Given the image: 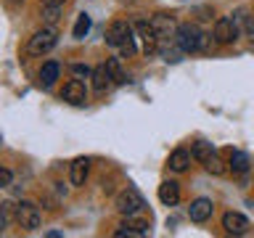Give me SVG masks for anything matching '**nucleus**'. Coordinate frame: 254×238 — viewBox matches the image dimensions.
<instances>
[{
	"label": "nucleus",
	"instance_id": "f257e3e1",
	"mask_svg": "<svg viewBox=\"0 0 254 238\" xmlns=\"http://www.w3.org/2000/svg\"><path fill=\"white\" fill-rule=\"evenodd\" d=\"M201 40H204V32L198 29V24H180L178 27V35H175V43H178V48H183L186 53H196L198 48H201Z\"/></svg>",
	"mask_w": 254,
	"mask_h": 238
},
{
	"label": "nucleus",
	"instance_id": "a211bd4d",
	"mask_svg": "<svg viewBox=\"0 0 254 238\" xmlns=\"http://www.w3.org/2000/svg\"><path fill=\"white\" fill-rule=\"evenodd\" d=\"M122 228H127L132 236H146L148 233V222L146 220H138L135 214H127L125 222H122Z\"/></svg>",
	"mask_w": 254,
	"mask_h": 238
},
{
	"label": "nucleus",
	"instance_id": "2eb2a0df",
	"mask_svg": "<svg viewBox=\"0 0 254 238\" xmlns=\"http://www.w3.org/2000/svg\"><path fill=\"white\" fill-rule=\"evenodd\" d=\"M225 156H228V167H230L233 172H246V170H249V156H246L244 151L228 148Z\"/></svg>",
	"mask_w": 254,
	"mask_h": 238
},
{
	"label": "nucleus",
	"instance_id": "7ed1b4c3",
	"mask_svg": "<svg viewBox=\"0 0 254 238\" xmlns=\"http://www.w3.org/2000/svg\"><path fill=\"white\" fill-rule=\"evenodd\" d=\"M56 43H59V35H56L53 29H40L35 32V35L29 37V43H27V53L29 56H45V53H51Z\"/></svg>",
	"mask_w": 254,
	"mask_h": 238
},
{
	"label": "nucleus",
	"instance_id": "f03ea898",
	"mask_svg": "<svg viewBox=\"0 0 254 238\" xmlns=\"http://www.w3.org/2000/svg\"><path fill=\"white\" fill-rule=\"evenodd\" d=\"M114 206H117V212L119 214H138L143 206H146V201H143V196L135 190L132 185H127V188H122L117 193V201H114Z\"/></svg>",
	"mask_w": 254,
	"mask_h": 238
},
{
	"label": "nucleus",
	"instance_id": "6e6552de",
	"mask_svg": "<svg viewBox=\"0 0 254 238\" xmlns=\"http://www.w3.org/2000/svg\"><path fill=\"white\" fill-rule=\"evenodd\" d=\"M151 27H154V32L159 35V40H170L178 35V27H175V19L170 13H156L154 19H151Z\"/></svg>",
	"mask_w": 254,
	"mask_h": 238
},
{
	"label": "nucleus",
	"instance_id": "c85d7f7f",
	"mask_svg": "<svg viewBox=\"0 0 254 238\" xmlns=\"http://www.w3.org/2000/svg\"><path fill=\"white\" fill-rule=\"evenodd\" d=\"M11 3H13V5H16V3H21V0H11Z\"/></svg>",
	"mask_w": 254,
	"mask_h": 238
},
{
	"label": "nucleus",
	"instance_id": "dca6fc26",
	"mask_svg": "<svg viewBox=\"0 0 254 238\" xmlns=\"http://www.w3.org/2000/svg\"><path fill=\"white\" fill-rule=\"evenodd\" d=\"M59 74H61L59 61H45L43 69H40V82H43V87H51L56 79H59Z\"/></svg>",
	"mask_w": 254,
	"mask_h": 238
},
{
	"label": "nucleus",
	"instance_id": "5701e85b",
	"mask_svg": "<svg viewBox=\"0 0 254 238\" xmlns=\"http://www.w3.org/2000/svg\"><path fill=\"white\" fill-rule=\"evenodd\" d=\"M13 209L16 206L11 201H5L3 206H0V228H8V222H11V217H13Z\"/></svg>",
	"mask_w": 254,
	"mask_h": 238
},
{
	"label": "nucleus",
	"instance_id": "20e7f679",
	"mask_svg": "<svg viewBox=\"0 0 254 238\" xmlns=\"http://www.w3.org/2000/svg\"><path fill=\"white\" fill-rule=\"evenodd\" d=\"M16 222L24 228V230H37L40 228V209L32 201H21L19 206H16Z\"/></svg>",
	"mask_w": 254,
	"mask_h": 238
},
{
	"label": "nucleus",
	"instance_id": "f3484780",
	"mask_svg": "<svg viewBox=\"0 0 254 238\" xmlns=\"http://www.w3.org/2000/svg\"><path fill=\"white\" fill-rule=\"evenodd\" d=\"M61 8L59 3H48V0H43L40 3V19H43L45 24H56L59 21V16H61Z\"/></svg>",
	"mask_w": 254,
	"mask_h": 238
},
{
	"label": "nucleus",
	"instance_id": "393cba45",
	"mask_svg": "<svg viewBox=\"0 0 254 238\" xmlns=\"http://www.w3.org/2000/svg\"><path fill=\"white\" fill-rule=\"evenodd\" d=\"M119 51H122V56H127V59H130V56L135 53V43H132V37L127 40V43H125L122 48H119Z\"/></svg>",
	"mask_w": 254,
	"mask_h": 238
},
{
	"label": "nucleus",
	"instance_id": "4468645a",
	"mask_svg": "<svg viewBox=\"0 0 254 238\" xmlns=\"http://www.w3.org/2000/svg\"><path fill=\"white\" fill-rule=\"evenodd\" d=\"M111 82H114V79H111L109 69H106V63H103V66H95V69H93V90H95V93H106Z\"/></svg>",
	"mask_w": 254,
	"mask_h": 238
},
{
	"label": "nucleus",
	"instance_id": "9b49d317",
	"mask_svg": "<svg viewBox=\"0 0 254 238\" xmlns=\"http://www.w3.org/2000/svg\"><path fill=\"white\" fill-rule=\"evenodd\" d=\"M159 201L164 206H175L180 201V185L175 180H164L162 185H159Z\"/></svg>",
	"mask_w": 254,
	"mask_h": 238
},
{
	"label": "nucleus",
	"instance_id": "a878e982",
	"mask_svg": "<svg viewBox=\"0 0 254 238\" xmlns=\"http://www.w3.org/2000/svg\"><path fill=\"white\" fill-rule=\"evenodd\" d=\"M11 178H13L11 170H0V185H3V188L11 185Z\"/></svg>",
	"mask_w": 254,
	"mask_h": 238
},
{
	"label": "nucleus",
	"instance_id": "bb28decb",
	"mask_svg": "<svg viewBox=\"0 0 254 238\" xmlns=\"http://www.w3.org/2000/svg\"><path fill=\"white\" fill-rule=\"evenodd\" d=\"M198 13H201V19H212V8H198Z\"/></svg>",
	"mask_w": 254,
	"mask_h": 238
},
{
	"label": "nucleus",
	"instance_id": "cd10ccee",
	"mask_svg": "<svg viewBox=\"0 0 254 238\" xmlns=\"http://www.w3.org/2000/svg\"><path fill=\"white\" fill-rule=\"evenodd\" d=\"M48 3H59V5H64V3H66V0H48Z\"/></svg>",
	"mask_w": 254,
	"mask_h": 238
},
{
	"label": "nucleus",
	"instance_id": "0eeeda50",
	"mask_svg": "<svg viewBox=\"0 0 254 238\" xmlns=\"http://www.w3.org/2000/svg\"><path fill=\"white\" fill-rule=\"evenodd\" d=\"M236 37H238V24L233 19H217V24H214V40L220 45H228V43H236Z\"/></svg>",
	"mask_w": 254,
	"mask_h": 238
},
{
	"label": "nucleus",
	"instance_id": "b1692460",
	"mask_svg": "<svg viewBox=\"0 0 254 238\" xmlns=\"http://www.w3.org/2000/svg\"><path fill=\"white\" fill-rule=\"evenodd\" d=\"M71 71H74L77 77H93V69L85 66V63H74V66H71Z\"/></svg>",
	"mask_w": 254,
	"mask_h": 238
},
{
	"label": "nucleus",
	"instance_id": "9d476101",
	"mask_svg": "<svg viewBox=\"0 0 254 238\" xmlns=\"http://www.w3.org/2000/svg\"><path fill=\"white\" fill-rule=\"evenodd\" d=\"M212 212H214V204L209 198H196V201H190V206H188V217L193 222H206L212 217Z\"/></svg>",
	"mask_w": 254,
	"mask_h": 238
},
{
	"label": "nucleus",
	"instance_id": "aec40b11",
	"mask_svg": "<svg viewBox=\"0 0 254 238\" xmlns=\"http://www.w3.org/2000/svg\"><path fill=\"white\" fill-rule=\"evenodd\" d=\"M106 69H109L111 79H114V85H125V82H127V74H125V69L119 66L117 59H109V61H106Z\"/></svg>",
	"mask_w": 254,
	"mask_h": 238
},
{
	"label": "nucleus",
	"instance_id": "4be33fe9",
	"mask_svg": "<svg viewBox=\"0 0 254 238\" xmlns=\"http://www.w3.org/2000/svg\"><path fill=\"white\" fill-rule=\"evenodd\" d=\"M204 170H206V172H212V175H217V178H220V175H225V172H228V167H225V162H222V159H220L217 154H214V156L209 159V162L204 164Z\"/></svg>",
	"mask_w": 254,
	"mask_h": 238
},
{
	"label": "nucleus",
	"instance_id": "f8f14e48",
	"mask_svg": "<svg viewBox=\"0 0 254 238\" xmlns=\"http://www.w3.org/2000/svg\"><path fill=\"white\" fill-rule=\"evenodd\" d=\"M87 170H90V159H85V156H79L71 162V185H85V180H87Z\"/></svg>",
	"mask_w": 254,
	"mask_h": 238
},
{
	"label": "nucleus",
	"instance_id": "6ab92c4d",
	"mask_svg": "<svg viewBox=\"0 0 254 238\" xmlns=\"http://www.w3.org/2000/svg\"><path fill=\"white\" fill-rule=\"evenodd\" d=\"M190 154H193V159H196L198 164H206L214 156V148H212V143L198 140V143H193V151H190Z\"/></svg>",
	"mask_w": 254,
	"mask_h": 238
},
{
	"label": "nucleus",
	"instance_id": "1a4fd4ad",
	"mask_svg": "<svg viewBox=\"0 0 254 238\" xmlns=\"http://www.w3.org/2000/svg\"><path fill=\"white\" fill-rule=\"evenodd\" d=\"M222 228H225V233H230V236H244L246 230H249V220L238 212H228V214H222Z\"/></svg>",
	"mask_w": 254,
	"mask_h": 238
},
{
	"label": "nucleus",
	"instance_id": "ddd939ff",
	"mask_svg": "<svg viewBox=\"0 0 254 238\" xmlns=\"http://www.w3.org/2000/svg\"><path fill=\"white\" fill-rule=\"evenodd\" d=\"M190 159H193V154L190 151H186V148H178V151H172L170 154V170L172 172H186L188 167H190Z\"/></svg>",
	"mask_w": 254,
	"mask_h": 238
},
{
	"label": "nucleus",
	"instance_id": "423d86ee",
	"mask_svg": "<svg viewBox=\"0 0 254 238\" xmlns=\"http://www.w3.org/2000/svg\"><path fill=\"white\" fill-rule=\"evenodd\" d=\"M130 37H132V24H127V21H114L106 32V43L111 48H122Z\"/></svg>",
	"mask_w": 254,
	"mask_h": 238
},
{
	"label": "nucleus",
	"instance_id": "412c9836",
	"mask_svg": "<svg viewBox=\"0 0 254 238\" xmlns=\"http://www.w3.org/2000/svg\"><path fill=\"white\" fill-rule=\"evenodd\" d=\"M87 32H90V16H87V13H79L74 29H71V35H74V40H82Z\"/></svg>",
	"mask_w": 254,
	"mask_h": 238
},
{
	"label": "nucleus",
	"instance_id": "39448f33",
	"mask_svg": "<svg viewBox=\"0 0 254 238\" xmlns=\"http://www.w3.org/2000/svg\"><path fill=\"white\" fill-rule=\"evenodd\" d=\"M61 98L71 103V106H85L87 103V90H85V82H79V79H69L66 85H64V93Z\"/></svg>",
	"mask_w": 254,
	"mask_h": 238
}]
</instances>
